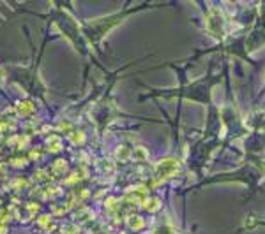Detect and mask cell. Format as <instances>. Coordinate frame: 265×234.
I'll return each instance as SVG.
<instances>
[{
	"label": "cell",
	"instance_id": "1",
	"mask_svg": "<svg viewBox=\"0 0 265 234\" xmlns=\"http://www.w3.org/2000/svg\"><path fill=\"white\" fill-rule=\"evenodd\" d=\"M177 171H179V162H177L175 158H172V157L163 158V160L157 162L156 167L152 169V178H150V181H152V185H161L170 176H173Z\"/></svg>",
	"mask_w": 265,
	"mask_h": 234
},
{
	"label": "cell",
	"instance_id": "2",
	"mask_svg": "<svg viewBox=\"0 0 265 234\" xmlns=\"http://www.w3.org/2000/svg\"><path fill=\"white\" fill-rule=\"evenodd\" d=\"M128 203H132V204H145L148 201V190L147 187H143V185H138V187H131L126 192V199Z\"/></svg>",
	"mask_w": 265,
	"mask_h": 234
},
{
	"label": "cell",
	"instance_id": "3",
	"mask_svg": "<svg viewBox=\"0 0 265 234\" xmlns=\"http://www.w3.org/2000/svg\"><path fill=\"white\" fill-rule=\"evenodd\" d=\"M18 113H21V115H34V104L30 102V100H21V102H18Z\"/></svg>",
	"mask_w": 265,
	"mask_h": 234
},
{
	"label": "cell",
	"instance_id": "4",
	"mask_svg": "<svg viewBox=\"0 0 265 234\" xmlns=\"http://www.w3.org/2000/svg\"><path fill=\"white\" fill-rule=\"evenodd\" d=\"M128 226L131 227V229H143L145 222H143V219H141V217L131 215V217L128 219Z\"/></svg>",
	"mask_w": 265,
	"mask_h": 234
},
{
	"label": "cell",
	"instance_id": "5",
	"mask_svg": "<svg viewBox=\"0 0 265 234\" xmlns=\"http://www.w3.org/2000/svg\"><path fill=\"white\" fill-rule=\"evenodd\" d=\"M159 204H161V203H159L157 199H148L147 203L143 204V206L147 208V210H150V211H156L157 208H159Z\"/></svg>",
	"mask_w": 265,
	"mask_h": 234
}]
</instances>
